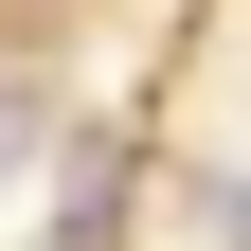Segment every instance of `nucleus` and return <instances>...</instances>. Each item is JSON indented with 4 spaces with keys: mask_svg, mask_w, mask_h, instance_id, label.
<instances>
[{
    "mask_svg": "<svg viewBox=\"0 0 251 251\" xmlns=\"http://www.w3.org/2000/svg\"><path fill=\"white\" fill-rule=\"evenodd\" d=\"M198 233H215V251H251V179H215V198H198Z\"/></svg>",
    "mask_w": 251,
    "mask_h": 251,
    "instance_id": "obj_1",
    "label": "nucleus"
},
{
    "mask_svg": "<svg viewBox=\"0 0 251 251\" xmlns=\"http://www.w3.org/2000/svg\"><path fill=\"white\" fill-rule=\"evenodd\" d=\"M18 144H36V90H0V179H18Z\"/></svg>",
    "mask_w": 251,
    "mask_h": 251,
    "instance_id": "obj_2",
    "label": "nucleus"
}]
</instances>
